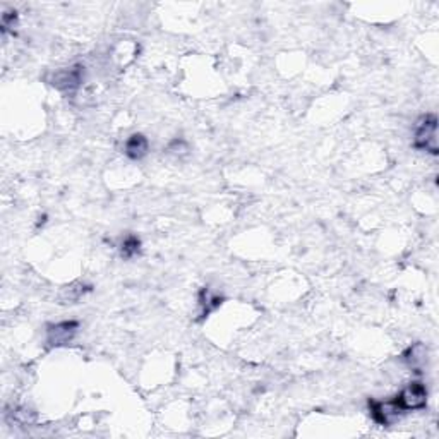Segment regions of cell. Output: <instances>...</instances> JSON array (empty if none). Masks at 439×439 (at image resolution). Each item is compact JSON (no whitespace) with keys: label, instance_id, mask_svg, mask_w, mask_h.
Masks as SVG:
<instances>
[{"label":"cell","instance_id":"obj_1","mask_svg":"<svg viewBox=\"0 0 439 439\" xmlns=\"http://www.w3.org/2000/svg\"><path fill=\"white\" fill-rule=\"evenodd\" d=\"M414 146L417 150L438 154V119L436 115H424L415 126Z\"/></svg>","mask_w":439,"mask_h":439},{"label":"cell","instance_id":"obj_2","mask_svg":"<svg viewBox=\"0 0 439 439\" xmlns=\"http://www.w3.org/2000/svg\"><path fill=\"white\" fill-rule=\"evenodd\" d=\"M394 401L403 412L420 410L427 405V390L422 383H410L394 398Z\"/></svg>","mask_w":439,"mask_h":439},{"label":"cell","instance_id":"obj_3","mask_svg":"<svg viewBox=\"0 0 439 439\" xmlns=\"http://www.w3.org/2000/svg\"><path fill=\"white\" fill-rule=\"evenodd\" d=\"M370 412H372V417L377 424H383V425H390L391 422L396 420L403 410L398 407V403L393 400L390 401H372L370 403Z\"/></svg>","mask_w":439,"mask_h":439},{"label":"cell","instance_id":"obj_4","mask_svg":"<svg viewBox=\"0 0 439 439\" xmlns=\"http://www.w3.org/2000/svg\"><path fill=\"white\" fill-rule=\"evenodd\" d=\"M75 329H78V322L74 321H65L50 326L47 333V343L50 346L65 345V343L71 342L72 336L75 335Z\"/></svg>","mask_w":439,"mask_h":439},{"label":"cell","instance_id":"obj_5","mask_svg":"<svg viewBox=\"0 0 439 439\" xmlns=\"http://www.w3.org/2000/svg\"><path fill=\"white\" fill-rule=\"evenodd\" d=\"M81 67H72L67 69V71L57 72L54 79V86H57L62 91H72V89H75L81 84Z\"/></svg>","mask_w":439,"mask_h":439},{"label":"cell","instance_id":"obj_6","mask_svg":"<svg viewBox=\"0 0 439 439\" xmlns=\"http://www.w3.org/2000/svg\"><path fill=\"white\" fill-rule=\"evenodd\" d=\"M147 153V139L143 134H134L126 143V154L132 160H139Z\"/></svg>","mask_w":439,"mask_h":439},{"label":"cell","instance_id":"obj_7","mask_svg":"<svg viewBox=\"0 0 439 439\" xmlns=\"http://www.w3.org/2000/svg\"><path fill=\"white\" fill-rule=\"evenodd\" d=\"M139 252V239L134 235H129L122 244V256L123 257H132L134 254Z\"/></svg>","mask_w":439,"mask_h":439}]
</instances>
